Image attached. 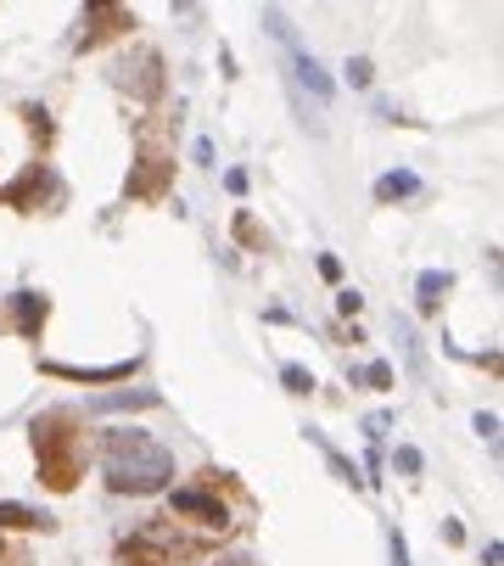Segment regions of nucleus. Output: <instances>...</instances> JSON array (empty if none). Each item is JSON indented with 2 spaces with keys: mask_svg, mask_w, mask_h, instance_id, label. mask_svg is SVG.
Instances as JSON below:
<instances>
[{
  "mask_svg": "<svg viewBox=\"0 0 504 566\" xmlns=\"http://www.w3.org/2000/svg\"><path fill=\"white\" fill-rule=\"evenodd\" d=\"M320 275H325V280H342V264H336V258L325 253V258H320Z\"/></svg>",
  "mask_w": 504,
  "mask_h": 566,
  "instance_id": "21",
  "label": "nucleus"
},
{
  "mask_svg": "<svg viewBox=\"0 0 504 566\" xmlns=\"http://www.w3.org/2000/svg\"><path fill=\"white\" fill-rule=\"evenodd\" d=\"M448 292H454V275L448 269H426L421 275V314H437Z\"/></svg>",
  "mask_w": 504,
  "mask_h": 566,
  "instance_id": "14",
  "label": "nucleus"
},
{
  "mask_svg": "<svg viewBox=\"0 0 504 566\" xmlns=\"http://www.w3.org/2000/svg\"><path fill=\"white\" fill-rule=\"evenodd\" d=\"M280 382H286V393H314V376L302 370V365H286V370H280Z\"/></svg>",
  "mask_w": 504,
  "mask_h": 566,
  "instance_id": "16",
  "label": "nucleus"
},
{
  "mask_svg": "<svg viewBox=\"0 0 504 566\" xmlns=\"http://www.w3.org/2000/svg\"><path fill=\"white\" fill-rule=\"evenodd\" d=\"M219 566H252V561H247V555H225Z\"/></svg>",
  "mask_w": 504,
  "mask_h": 566,
  "instance_id": "23",
  "label": "nucleus"
},
{
  "mask_svg": "<svg viewBox=\"0 0 504 566\" xmlns=\"http://www.w3.org/2000/svg\"><path fill=\"white\" fill-rule=\"evenodd\" d=\"M45 320H50V298H45V292H18V298H12V325H18V337L39 343Z\"/></svg>",
  "mask_w": 504,
  "mask_h": 566,
  "instance_id": "10",
  "label": "nucleus"
},
{
  "mask_svg": "<svg viewBox=\"0 0 504 566\" xmlns=\"http://www.w3.org/2000/svg\"><path fill=\"white\" fill-rule=\"evenodd\" d=\"M113 84L129 90L135 102H163V90H169V73H163V57L151 51V45H140L135 57H124L113 68Z\"/></svg>",
  "mask_w": 504,
  "mask_h": 566,
  "instance_id": "8",
  "label": "nucleus"
},
{
  "mask_svg": "<svg viewBox=\"0 0 504 566\" xmlns=\"http://www.w3.org/2000/svg\"><path fill=\"white\" fill-rule=\"evenodd\" d=\"M392 465L403 471V477H415V471H421V449H398V454H392Z\"/></svg>",
  "mask_w": 504,
  "mask_h": 566,
  "instance_id": "17",
  "label": "nucleus"
},
{
  "mask_svg": "<svg viewBox=\"0 0 504 566\" xmlns=\"http://www.w3.org/2000/svg\"><path fill=\"white\" fill-rule=\"evenodd\" d=\"M57 203H62V180L45 158H34L18 180L0 185V208H12V213H39V208H57Z\"/></svg>",
  "mask_w": 504,
  "mask_h": 566,
  "instance_id": "5",
  "label": "nucleus"
},
{
  "mask_svg": "<svg viewBox=\"0 0 504 566\" xmlns=\"http://www.w3.org/2000/svg\"><path fill=\"white\" fill-rule=\"evenodd\" d=\"M18 118H23V129L34 135V147H39V158L50 152V140H57V124H50V113L39 107V102H23L18 107Z\"/></svg>",
  "mask_w": 504,
  "mask_h": 566,
  "instance_id": "13",
  "label": "nucleus"
},
{
  "mask_svg": "<svg viewBox=\"0 0 504 566\" xmlns=\"http://www.w3.org/2000/svg\"><path fill=\"white\" fill-rule=\"evenodd\" d=\"M45 376H57V382H84V388H107V382H129L140 370V359H118V365H57V359H39Z\"/></svg>",
  "mask_w": 504,
  "mask_h": 566,
  "instance_id": "9",
  "label": "nucleus"
},
{
  "mask_svg": "<svg viewBox=\"0 0 504 566\" xmlns=\"http://www.w3.org/2000/svg\"><path fill=\"white\" fill-rule=\"evenodd\" d=\"M0 561H12V566H28V561H23V555H18V550L7 544V539H0Z\"/></svg>",
  "mask_w": 504,
  "mask_h": 566,
  "instance_id": "22",
  "label": "nucleus"
},
{
  "mask_svg": "<svg viewBox=\"0 0 504 566\" xmlns=\"http://www.w3.org/2000/svg\"><path fill=\"white\" fill-rule=\"evenodd\" d=\"M169 522H191V528H202V533H230V505H225L214 488L191 483V488H174V494H169Z\"/></svg>",
  "mask_w": 504,
  "mask_h": 566,
  "instance_id": "6",
  "label": "nucleus"
},
{
  "mask_svg": "<svg viewBox=\"0 0 504 566\" xmlns=\"http://www.w3.org/2000/svg\"><path fill=\"white\" fill-rule=\"evenodd\" d=\"M174 192V124L163 113H151L135 129V163L124 180V197L129 203H163Z\"/></svg>",
  "mask_w": 504,
  "mask_h": 566,
  "instance_id": "3",
  "label": "nucleus"
},
{
  "mask_svg": "<svg viewBox=\"0 0 504 566\" xmlns=\"http://www.w3.org/2000/svg\"><path fill=\"white\" fill-rule=\"evenodd\" d=\"M415 192H421V180H415V174H403V169L376 180V203H410Z\"/></svg>",
  "mask_w": 504,
  "mask_h": 566,
  "instance_id": "15",
  "label": "nucleus"
},
{
  "mask_svg": "<svg viewBox=\"0 0 504 566\" xmlns=\"http://www.w3.org/2000/svg\"><path fill=\"white\" fill-rule=\"evenodd\" d=\"M208 550H214V539L180 533V522H169V516H151L140 533L118 539L113 561H118V566H196Z\"/></svg>",
  "mask_w": 504,
  "mask_h": 566,
  "instance_id": "4",
  "label": "nucleus"
},
{
  "mask_svg": "<svg viewBox=\"0 0 504 566\" xmlns=\"http://www.w3.org/2000/svg\"><path fill=\"white\" fill-rule=\"evenodd\" d=\"M230 235H236V242H241L247 253H275V242H270V230H264L259 219H252L247 208H241V213L230 219Z\"/></svg>",
  "mask_w": 504,
  "mask_h": 566,
  "instance_id": "12",
  "label": "nucleus"
},
{
  "mask_svg": "<svg viewBox=\"0 0 504 566\" xmlns=\"http://www.w3.org/2000/svg\"><path fill=\"white\" fill-rule=\"evenodd\" d=\"M365 382L387 393V388H392V365H370V370H365Z\"/></svg>",
  "mask_w": 504,
  "mask_h": 566,
  "instance_id": "18",
  "label": "nucleus"
},
{
  "mask_svg": "<svg viewBox=\"0 0 504 566\" xmlns=\"http://www.w3.org/2000/svg\"><path fill=\"white\" fill-rule=\"evenodd\" d=\"M336 309H342V314H359V309H365V298H359V292H342V298H336Z\"/></svg>",
  "mask_w": 504,
  "mask_h": 566,
  "instance_id": "20",
  "label": "nucleus"
},
{
  "mask_svg": "<svg viewBox=\"0 0 504 566\" xmlns=\"http://www.w3.org/2000/svg\"><path fill=\"white\" fill-rule=\"evenodd\" d=\"M0 533H57V516L18 505V499H0Z\"/></svg>",
  "mask_w": 504,
  "mask_h": 566,
  "instance_id": "11",
  "label": "nucleus"
},
{
  "mask_svg": "<svg viewBox=\"0 0 504 566\" xmlns=\"http://www.w3.org/2000/svg\"><path fill=\"white\" fill-rule=\"evenodd\" d=\"M135 28H140V18H135L129 7H84L79 34H73V51L90 57V51H101V45H113V39H124V34H135Z\"/></svg>",
  "mask_w": 504,
  "mask_h": 566,
  "instance_id": "7",
  "label": "nucleus"
},
{
  "mask_svg": "<svg viewBox=\"0 0 504 566\" xmlns=\"http://www.w3.org/2000/svg\"><path fill=\"white\" fill-rule=\"evenodd\" d=\"M28 443H34L39 488H50V494H73L79 477H84V415L68 409V404L39 409L34 427H28Z\"/></svg>",
  "mask_w": 504,
  "mask_h": 566,
  "instance_id": "2",
  "label": "nucleus"
},
{
  "mask_svg": "<svg viewBox=\"0 0 504 566\" xmlns=\"http://www.w3.org/2000/svg\"><path fill=\"white\" fill-rule=\"evenodd\" d=\"M101 477H107L113 494H129V499L163 494L174 483V454L140 427H113L101 432Z\"/></svg>",
  "mask_w": 504,
  "mask_h": 566,
  "instance_id": "1",
  "label": "nucleus"
},
{
  "mask_svg": "<svg viewBox=\"0 0 504 566\" xmlns=\"http://www.w3.org/2000/svg\"><path fill=\"white\" fill-rule=\"evenodd\" d=\"M347 79H353V84H370V62L353 57V62H347Z\"/></svg>",
  "mask_w": 504,
  "mask_h": 566,
  "instance_id": "19",
  "label": "nucleus"
}]
</instances>
